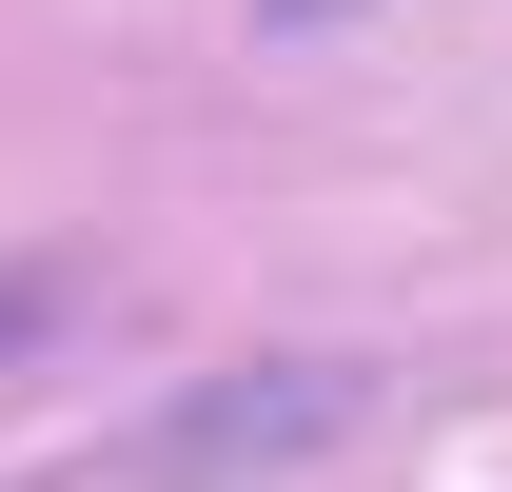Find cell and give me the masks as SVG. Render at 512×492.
Masks as SVG:
<instances>
[{
  "mask_svg": "<svg viewBox=\"0 0 512 492\" xmlns=\"http://www.w3.org/2000/svg\"><path fill=\"white\" fill-rule=\"evenodd\" d=\"M256 20H355V0H256Z\"/></svg>",
  "mask_w": 512,
  "mask_h": 492,
  "instance_id": "3",
  "label": "cell"
},
{
  "mask_svg": "<svg viewBox=\"0 0 512 492\" xmlns=\"http://www.w3.org/2000/svg\"><path fill=\"white\" fill-rule=\"evenodd\" d=\"M355 433V374L335 355H276V374H217L178 433H158V492H217V473H296V453H335Z\"/></svg>",
  "mask_w": 512,
  "mask_h": 492,
  "instance_id": "1",
  "label": "cell"
},
{
  "mask_svg": "<svg viewBox=\"0 0 512 492\" xmlns=\"http://www.w3.org/2000/svg\"><path fill=\"white\" fill-rule=\"evenodd\" d=\"M60 315H79V296H60V276H0V374L40 355V335H60Z\"/></svg>",
  "mask_w": 512,
  "mask_h": 492,
  "instance_id": "2",
  "label": "cell"
}]
</instances>
